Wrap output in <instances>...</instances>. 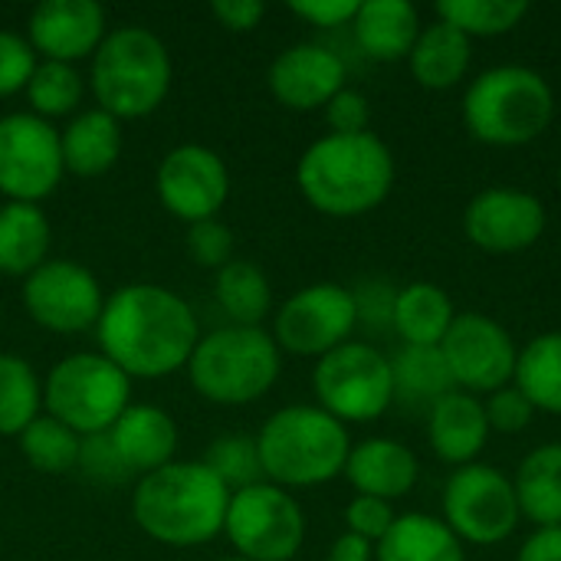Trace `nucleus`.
Returning <instances> with one entry per match:
<instances>
[{
  "instance_id": "1",
  "label": "nucleus",
  "mask_w": 561,
  "mask_h": 561,
  "mask_svg": "<svg viewBox=\"0 0 561 561\" xmlns=\"http://www.w3.org/2000/svg\"><path fill=\"white\" fill-rule=\"evenodd\" d=\"M95 339L99 352L131 381H154L187 368L201 342V329L194 309L174 289L131 283L105 299Z\"/></svg>"
},
{
  "instance_id": "2",
  "label": "nucleus",
  "mask_w": 561,
  "mask_h": 561,
  "mask_svg": "<svg viewBox=\"0 0 561 561\" xmlns=\"http://www.w3.org/2000/svg\"><path fill=\"white\" fill-rule=\"evenodd\" d=\"M394 178V154L375 131L322 135L296 164V184L306 204L335 220L378 210L388 201Z\"/></svg>"
},
{
  "instance_id": "3",
  "label": "nucleus",
  "mask_w": 561,
  "mask_h": 561,
  "mask_svg": "<svg viewBox=\"0 0 561 561\" xmlns=\"http://www.w3.org/2000/svg\"><path fill=\"white\" fill-rule=\"evenodd\" d=\"M230 496L233 493L201 460H174L138 477L131 519L148 539L171 549H191L224 536Z\"/></svg>"
},
{
  "instance_id": "4",
  "label": "nucleus",
  "mask_w": 561,
  "mask_h": 561,
  "mask_svg": "<svg viewBox=\"0 0 561 561\" xmlns=\"http://www.w3.org/2000/svg\"><path fill=\"white\" fill-rule=\"evenodd\" d=\"M263 477L283 490H309L345 473L348 427L319 404H289L266 417L256 434Z\"/></svg>"
},
{
  "instance_id": "5",
  "label": "nucleus",
  "mask_w": 561,
  "mask_h": 561,
  "mask_svg": "<svg viewBox=\"0 0 561 561\" xmlns=\"http://www.w3.org/2000/svg\"><path fill=\"white\" fill-rule=\"evenodd\" d=\"M556 118L549 79L519 62L483 69L463 92V125L490 148H523L546 135Z\"/></svg>"
},
{
  "instance_id": "6",
  "label": "nucleus",
  "mask_w": 561,
  "mask_h": 561,
  "mask_svg": "<svg viewBox=\"0 0 561 561\" xmlns=\"http://www.w3.org/2000/svg\"><path fill=\"white\" fill-rule=\"evenodd\" d=\"M171 53L148 26H115L92 56L89 85L112 118H145L161 108L171 89Z\"/></svg>"
},
{
  "instance_id": "7",
  "label": "nucleus",
  "mask_w": 561,
  "mask_h": 561,
  "mask_svg": "<svg viewBox=\"0 0 561 561\" xmlns=\"http://www.w3.org/2000/svg\"><path fill=\"white\" fill-rule=\"evenodd\" d=\"M283 371V352L266 329L250 325H224L201 335L187 378L191 388L224 408H243L260 401Z\"/></svg>"
},
{
  "instance_id": "8",
  "label": "nucleus",
  "mask_w": 561,
  "mask_h": 561,
  "mask_svg": "<svg viewBox=\"0 0 561 561\" xmlns=\"http://www.w3.org/2000/svg\"><path fill=\"white\" fill-rule=\"evenodd\" d=\"M131 404V378L102 352H76L53 365L43 381V411L79 437L108 434Z\"/></svg>"
},
{
  "instance_id": "9",
  "label": "nucleus",
  "mask_w": 561,
  "mask_h": 561,
  "mask_svg": "<svg viewBox=\"0 0 561 561\" xmlns=\"http://www.w3.org/2000/svg\"><path fill=\"white\" fill-rule=\"evenodd\" d=\"M312 391L335 421L371 424L394 404L391 358L368 342H345L316 362Z\"/></svg>"
},
{
  "instance_id": "10",
  "label": "nucleus",
  "mask_w": 561,
  "mask_h": 561,
  "mask_svg": "<svg viewBox=\"0 0 561 561\" xmlns=\"http://www.w3.org/2000/svg\"><path fill=\"white\" fill-rule=\"evenodd\" d=\"M224 536L247 561H293L306 542V513L289 490L256 483L230 496Z\"/></svg>"
},
{
  "instance_id": "11",
  "label": "nucleus",
  "mask_w": 561,
  "mask_h": 561,
  "mask_svg": "<svg viewBox=\"0 0 561 561\" xmlns=\"http://www.w3.org/2000/svg\"><path fill=\"white\" fill-rule=\"evenodd\" d=\"M513 477L490 463L457 467L444 486V523L463 546H500L519 526Z\"/></svg>"
},
{
  "instance_id": "12",
  "label": "nucleus",
  "mask_w": 561,
  "mask_h": 561,
  "mask_svg": "<svg viewBox=\"0 0 561 561\" xmlns=\"http://www.w3.org/2000/svg\"><path fill=\"white\" fill-rule=\"evenodd\" d=\"M358 325L355 296L342 283H312L293 293L273 316V339L279 352L299 358H322L352 342Z\"/></svg>"
},
{
  "instance_id": "13",
  "label": "nucleus",
  "mask_w": 561,
  "mask_h": 561,
  "mask_svg": "<svg viewBox=\"0 0 561 561\" xmlns=\"http://www.w3.org/2000/svg\"><path fill=\"white\" fill-rule=\"evenodd\" d=\"M62 148L53 122L33 112L0 115V194L20 204H39L62 181Z\"/></svg>"
},
{
  "instance_id": "14",
  "label": "nucleus",
  "mask_w": 561,
  "mask_h": 561,
  "mask_svg": "<svg viewBox=\"0 0 561 561\" xmlns=\"http://www.w3.org/2000/svg\"><path fill=\"white\" fill-rule=\"evenodd\" d=\"M23 309L53 335H79L99 325L105 293L89 266L76 260H46L23 279Z\"/></svg>"
},
{
  "instance_id": "15",
  "label": "nucleus",
  "mask_w": 561,
  "mask_h": 561,
  "mask_svg": "<svg viewBox=\"0 0 561 561\" xmlns=\"http://www.w3.org/2000/svg\"><path fill=\"white\" fill-rule=\"evenodd\" d=\"M440 352L457 391L480 398L513 385L519 345L506 325L486 312H457L447 339L440 342Z\"/></svg>"
},
{
  "instance_id": "16",
  "label": "nucleus",
  "mask_w": 561,
  "mask_h": 561,
  "mask_svg": "<svg viewBox=\"0 0 561 561\" xmlns=\"http://www.w3.org/2000/svg\"><path fill=\"white\" fill-rule=\"evenodd\" d=\"M154 191L164 210L178 220H214L230 197V171L224 158L197 141L171 148L154 174Z\"/></svg>"
},
{
  "instance_id": "17",
  "label": "nucleus",
  "mask_w": 561,
  "mask_h": 561,
  "mask_svg": "<svg viewBox=\"0 0 561 561\" xmlns=\"http://www.w3.org/2000/svg\"><path fill=\"white\" fill-rule=\"evenodd\" d=\"M546 204L519 187H486L463 210L467 240L493 256H510L536 247L546 233Z\"/></svg>"
},
{
  "instance_id": "18",
  "label": "nucleus",
  "mask_w": 561,
  "mask_h": 561,
  "mask_svg": "<svg viewBox=\"0 0 561 561\" xmlns=\"http://www.w3.org/2000/svg\"><path fill=\"white\" fill-rule=\"evenodd\" d=\"M105 33V10L95 0H43L26 23L33 53L46 62L66 66L92 59Z\"/></svg>"
},
{
  "instance_id": "19",
  "label": "nucleus",
  "mask_w": 561,
  "mask_h": 561,
  "mask_svg": "<svg viewBox=\"0 0 561 561\" xmlns=\"http://www.w3.org/2000/svg\"><path fill=\"white\" fill-rule=\"evenodd\" d=\"M266 82L279 105L293 112H316L345 89V62L329 46L296 43L273 59Z\"/></svg>"
},
{
  "instance_id": "20",
  "label": "nucleus",
  "mask_w": 561,
  "mask_h": 561,
  "mask_svg": "<svg viewBox=\"0 0 561 561\" xmlns=\"http://www.w3.org/2000/svg\"><path fill=\"white\" fill-rule=\"evenodd\" d=\"M342 477L352 483L355 496H375L391 503L417 486L421 463L408 444L394 437H368L362 444H352Z\"/></svg>"
},
{
  "instance_id": "21",
  "label": "nucleus",
  "mask_w": 561,
  "mask_h": 561,
  "mask_svg": "<svg viewBox=\"0 0 561 561\" xmlns=\"http://www.w3.org/2000/svg\"><path fill=\"white\" fill-rule=\"evenodd\" d=\"M490 434L486 408L477 394L450 391L427 411V444L437 460L450 463L454 470L477 463Z\"/></svg>"
},
{
  "instance_id": "22",
  "label": "nucleus",
  "mask_w": 561,
  "mask_h": 561,
  "mask_svg": "<svg viewBox=\"0 0 561 561\" xmlns=\"http://www.w3.org/2000/svg\"><path fill=\"white\" fill-rule=\"evenodd\" d=\"M108 440L128 473L148 477L168 463H174L178 450V424L158 404H128L125 414L112 424Z\"/></svg>"
},
{
  "instance_id": "23",
  "label": "nucleus",
  "mask_w": 561,
  "mask_h": 561,
  "mask_svg": "<svg viewBox=\"0 0 561 561\" xmlns=\"http://www.w3.org/2000/svg\"><path fill=\"white\" fill-rule=\"evenodd\" d=\"M421 13L408 0H365L352 20L358 49L378 62H401L421 36Z\"/></svg>"
},
{
  "instance_id": "24",
  "label": "nucleus",
  "mask_w": 561,
  "mask_h": 561,
  "mask_svg": "<svg viewBox=\"0 0 561 561\" xmlns=\"http://www.w3.org/2000/svg\"><path fill=\"white\" fill-rule=\"evenodd\" d=\"M122 122L102 108H85L59 131L62 168L76 178H102L122 158Z\"/></svg>"
},
{
  "instance_id": "25",
  "label": "nucleus",
  "mask_w": 561,
  "mask_h": 561,
  "mask_svg": "<svg viewBox=\"0 0 561 561\" xmlns=\"http://www.w3.org/2000/svg\"><path fill=\"white\" fill-rule=\"evenodd\" d=\"M473 62V39H467L460 30L450 23L437 20L421 26V36L408 56L411 76L421 89L427 92H447L457 89Z\"/></svg>"
},
{
  "instance_id": "26",
  "label": "nucleus",
  "mask_w": 561,
  "mask_h": 561,
  "mask_svg": "<svg viewBox=\"0 0 561 561\" xmlns=\"http://www.w3.org/2000/svg\"><path fill=\"white\" fill-rule=\"evenodd\" d=\"M53 224L39 204L7 201L0 207V273L26 279L49 260Z\"/></svg>"
},
{
  "instance_id": "27",
  "label": "nucleus",
  "mask_w": 561,
  "mask_h": 561,
  "mask_svg": "<svg viewBox=\"0 0 561 561\" xmlns=\"http://www.w3.org/2000/svg\"><path fill=\"white\" fill-rule=\"evenodd\" d=\"M454 319H457V309L444 286L431 283V279H417V283H408L398 289L391 329L404 345L440 348Z\"/></svg>"
},
{
  "instance_id": "28",
  "label": "nucleus",
  "mask_w": 561,
  "mask_h": 561,
  "mask_svg": "<svg viewBox=\"0 0 561 561\" xmlns=\"http://www.w3.org/2000/svg\"><path fill=\"white\" fill-rule=\"evenodd\" d=\"M513 490L519 500L523 519H529L536 529H556L561 526V444H542L529 450L516 473Z\"/></svg>"
},
{
  "instance_id": "29",
  "label": "nucleus",
  "mask_w": 561,
  "mask_h": 561,
  "mask_svg": "<svg viewBox=\"0 0 561 561\" xmlns=\"http://www.w3.org/2000/svg\"><path fill=\"white\" fill-rule=\"evenodd\" d=\"M375 561H467L463 542L431 513H404L375 546Z\"/></svg>"
},
{
  "instance_id": "30",
  "label": "nucleus",
  "mask_w": 561,
  "mask_h": 561,
  "mask_svg": "<svg viewBox=\"0 0 561 561\" xmlns=\"http://www.w3.org/2000/svg\"><path fill=\"white\" fill-rule=\"evenodd\" d=\"M391 381H394V401L427 411L440 398L457 391L444 352L421 348V345H401V352L391 358Z\"/></svg>"
},
{
  "instance_id": "31",
  "label": "nucleus",
  "mask_w": 561,
  "mask_h": 561,
  "mask_svg": "<svg viewBox=\"0 0 561 561\" xmlns=\"http://www.w3.org/2000/svg\"><path fill=\"white\" fill-rule=\"evenodd\" d=\"M214 296L224 316L230 319V325L263 329V319L273 309V289H270L266 273L256 263L237 260V256L224 270H217Z\"/></svg>"
},
{
  "instance_id": "32",
  "label": "nucleus",
  "mask_w": 561,
  "mask_h": 561,
  "mask_svg": "<svg viewBox=\"0 0 561 561\" xmlns=\"http://www.w3.org/2000/svg\"><path fill=\"white\" fill-rule=\"evenodd\" d=\"M513 385L536 411L561 414V329L542 332L519 348Z\"/></svg>"
},
{
  "instance_id": "33",
  "label": "nucleus",
  "mask_w": 561,
  "mask_h": 561,
  "mask_svg": "<svg viewBox=\"0 0 561 561\" xmlns=\"http://www.w3.org/2000/svg\"><path fill=\"white\" fill-rule=\"evenodd\" d=\"M43 414V385L33 365L0 352V437H20Z\"/></svg>"
},
{
  "instance_id": "34",
  "label": "nucleus",
  "mask_w": 561,
  "mask_h": 561,
  "mask_svg": "<svg viewBox=\"0 0 561 561\" xmlns=\"http://www.w3.org/2000/svg\"><path fill=\"white\" fill-rule=\"evenodd\" d=\"M16 447L23 454V460L49 477H62L69 470L79 467V450H82V437L66 427L62 421L49 417L46 411L16 437Z\"/></svg>"
},
{
  "instance_id": "35",
  "label": "nucleus",
  "mask_w": 561,
  "mask_h": 561,
  "mask_svg": "<svg viewBox=\"0 0 561 561\" xmlns=\"http://www.w3.org/2000/svg\"><path fill=\"white\" fill-rule=\"evenodd\" d=\"M529 10L526 0H444L437 3V20L450 23L467 39H490L513 33Z\"/></svg>"
},
{
  "instance_id": "36",
  "label": "nucleus",
  "mask_w": 561,
  "mask_h": 561,
  "mask_svg": "<svg viewBox=\"0 0 561 561\" xmlns=\"http://www.w3.org/2000/svg\"><path fill=\"white\" fill-rule=\"evenodd\" d=\"M23 92H26L30 112L46 118V122H53V118L72 115L79 108L85 85H82V76H79L76 66L39 59Z\"/></svg>"
},
{
  "instance_id": "37",
  "label": "nucleus",
  "mask_w": 561,
  "mask_h": 561,
  "mask_svg": "<svg viewBox=\"0 0 561 561\" xmlns=\"http://www.w3.org/2000/svg\"><path fill=\"white\" fill-rule=\"evenodd\" d=\"M201 463H204L230 493H240V490H247V486L266 483L256 437H247V434H224V437H217V440L207 447V454H204Z\"/></svg>"
},
{
  "instance_id": "38",
  "label": "nucleus",
  "mask_w": 561,
  "mask_h": 561,
  "mask_svg": "<svg viewBox=\"0 0 561 561\" xmlns=\"http://www.w3.org/2000/svg\"><path fill=\"white\" fill-rule=\"evenodd\" d=\"M187 253L204 270H224L233 260V230L224 220H201L187 227Z\"/></svg>"
},
{
  "instance_id": "39",
  "label": "nucleus",
  "mask_w": 561,
  "mask_h": 561,
  "mask_svg": "<svg viewBox=\"0 0 561 561\" xmlns=\"http://www.w3.org/2000/svg\"><path fill=\"white\" fill-rule=\"evenodd\" d=\"M36 62H39V56L33 53L26 36H20L13 30H0V99L23 92Z\"/></svg>"
},
{
  "instance_id": "40",
  "label": "nucleus",
  "mask_w": 561,
  "mask_h": 561,
  "mask_svg": "<svg viewBox=\"0 0 561 561\" xmlns=\"http://www.w3.org/2000/svg\"><path fill=\"white\" fill-rule=\"evenodd\" d=\"M483 408H486L490 431H496V434H523L536 417V408L516 385H506V388L486 394Z\"/></svg>"
},
{
  "instance_id": "41",
  "label": "nucleus",
  "mask_w": 561,
  "mask_h": 561,
  "mask_svg": "<svg viewBox=\"0 0 561 561\" xmlns=\"http://www.w3.org/2000/svg\"><path fill=\"white\" fill-rule=\"evenodd\" d=\"M398 289H401V286L388 283V279H378V276L362 279L358 286H352L355 309H358V325H368V329H391Z\"/></svg>"
},
{
  "instance_id": "42",
  "label": "nucleus",
  "mask_w": 561,
  "mask_h": 561,
  "mask_svg": "<svg viewBox=\"0 0 561 561\" xmlns=\"http://www.w3.org/2000/svg\"><path fill=\"white\" fill-rule=\"evenodd\" d=\"M79 470L95 480V483H108V486H118L125 483L131 473L128 467L122 463V457L115 454L108 434H92V437H82V450H79Z\"/></svg>"
},
{
  "instance_id": "43",
  "label": "nucleus",
  "mask_w": 561,
  "mask_h": 561,
  "mask_svg": "<svg viewBox=\"0 0 561 561\" xmlns=\"http://www.w3.org/2000/svg\"><path fill=\"white\" fill-rule=\"evenodd\" d=\"M394 519H398V513L391 510V503L375 500V496H355L345 506V533L362 536L371 546H378L388 536V529L394 526Z\"/></svg>"
},
{
  "instance_id": "44",
  "label": "nucleus",
  "mask_w": 561,
  "mask_h": 561,
  "mask_svg": "<svg viewBox=\"0 0 561 561\" xmlns=\"http://www.w3.org/2000/svg\"><path fill=\"white\" fill-rule=\"evenodd\" d=\"M325 122H329V135H362V131H368V125H371L368 95L345 85V89L325 105Z\"/></svg>"
},
{
  "instance_id": "45",
  "label": "nucleus",
  "mask_w": 561,
  "mask_h": 561,
  "mask_svg": "<svg viewBox=\"0 0 561 561\" xmlns=\"http://www.w3.org/2000/svg\"><path fill=\"white\" fill-rule=\"evenodd\" d=\"M289 10L312 26L332 30V26H352L358 13V0H296L289 3Z\"/></svg>"
},
{
  "instance_id": "46",
  "label": "nucleus",
  "mask_w": 561,
  "mask_h": 561,
  "mask_svg": "<svg viewBox=\"0 0 561 561\" xmlns=\"http://www.w3.org/2000/svg\"><path fill=\"white\" fill-rule=\"evenodd\" d=\"M210 13L230 33H250L266 16V7L260 0H214L210 3Z\"/></svg>"
},
{
  "instance_id": "47",
  "label": "nucleus",
  "mask_w": 561,
  "mask_h": 561,
  "mask_svg": "<svg viewBox=\"0 0 561 561\" xmlns=\"http://www.w3.org/2000/svg\"><path fill=\"white\" fill-rule=\"evenodd\" d=\"M516 561H561V526L536 529L523 546Z\"/></svg>"
},
{
  "instance_id": "48",
  "label": "nucleus",
  "mask_w": 561,
  "mask_h": 561,
  "mask_svg": "<svg viewBox=\"0 0 561 561\" xmlns=\"http://www.w3.org/2000/svg\"><path fill=\"white\" fill-rule=\"evenodd\" d=\"M325 561H375V546L362 536H352V533H342L329 552H325Z\"/></svg>"
},
{
  "instance_id": "49",
  "label": "nucleus",
  "mask_w": 561,
  "mask_h": 561,
  "mask_svg": "<svg viewBox=\"0 0 561 561\" xmlns=\"http://www.w3.org/2000/svg\"><path fill=\"white\" fill-rule=\"evenodd\" d=\"M217 561H247V559H240V556H230V559H217Z\"/></svg>"
},
{
  "instance_id": "50",
  "label": "nucleus",
  "mask_w": 561,
  "mask_h": 561,
  "mask_svg": "<svg viewBox=\"0 0 561 561\" xmlns=\"http://www.w3.org/2000/svg\"><path fill=\"white\" fill-rule=\"evenodd\" d=\"M559 187H561V161H559Z\"/></svg>"
}]
</instances>
